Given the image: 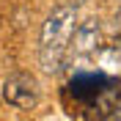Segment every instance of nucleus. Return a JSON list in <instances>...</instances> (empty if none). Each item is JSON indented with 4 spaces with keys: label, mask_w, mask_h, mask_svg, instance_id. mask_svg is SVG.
Returning a JSON list of instances; mask_svg holds the SVG:
<instances>
[{
    "label": "nucleus",
    "mask_w": 121,
    "mask_h": 121,
    "mask_svg": "<svg viewBox=\"0 0 121 121\" xmlns=\"http://www.w3.org/2000/svg\"><path fill=\"white\" fill-rule=\"evenodd\" d=\"M66 94L74 96L72 113L91 110L96 118H110L116 105L121 102V80L107 72H80L66 83Z\"/></svg>",
    "instance_id": "obj_1"
},
{
    "label": "nucleus",
    "mask_w": 121,
    "mask_h": 121,
    "mask_svg": "<svg viewBox=\"0 0 121 121\" xmlns=\"http://www.w3.org/2000/svg\"><path fill=\"white\" fill-rule=\"evenodd\" d=\"M77 3H88V0H74V6H77Z\"/></svg>",
    "instance_id": "obj_7"
},
{
    "label": "nucleus",
    "mask_w": 121,
    "mask_h": 121,
    "mask_svg": "<svg viewBox=\"0 0 121 121\" xmlns=\"http://www.w3.org/2000/svg\"><path fill=\"white\" fill-rule=\"evenodd\" d=\"M94 55L99 60V72H107V74H118L121 72V41L102 44Z\"/></svg>",
    "instance_id": "obj_5"
},
{
    "label": "nucleus",
    "mask_w": 121,
    "mask_h": 121,
    "mask_svg": "<svg viewBox=\"0 0 121 121\" xmlns=\"http://www.w3.org/2000/svg\"><path fill=\"white\" fill-rule=\"evenodd\" d=\"M118 30H121V11H118Z\"/></svg>",
    "instance_id": "obj_6"
},
{
    "label": "nucleus",
    "mask_w": 121,
    "mask_h": 121,
    "mask_svg": "<svg viewBox=\"0 0 121 121\" xmlns=\"http://www.w3.org/2000/svg\"><path fill=\"white\" fill-rule=\"evenodd\" d=\"M118 3H121V0H118Z\"/></svg>",
    "instance_id": "obj_8"
},
{
    "label": "nucleus",
    "mask_w": 121,
    "mask_h": 121,
    "mask_svg": "<svg viewBox=\"0 0 121 121\" xmlns=\"http://www.w3.org/2000/svg\"><path fill=\"white\" fill-rule=\"evenodd\" d=\"M74 28H77V11L69 3L52 8V14L47 17L44 28H41V63L47 72L60 69V60L69 50Z\"/></svg>",
    "instance_id": "obj_2"
},
{
    "label": "nucleus",
    "mask_w": 121,
    "mask_h": 121,
    "mask_svg": "<svg viewBox=\"0 0 121 121\" xmlns=\"http://www.w3.org/2000/svg\"><path fill=\"white\" fill-rule=\"evenodd\" d=\"M69 47L74 50V55H94L102 47V30H99L96 19H85L83 25H77L72 33Z\"/></svg>",
    "instance_id": "obj_4"
},
{
    "label": "nucleus",
    "mask_w": 121,
    "mask_h": 121,
    "mask_svg": "<svg viewBox=\"0 0 121 121\" xmlns=\"http://www.w3.org/2000/svg\"><path fill=\"white\" fill-rule=\"evenodd\" d=\"M3 96L17 110H33L39 105V83L28 72H14L3 83Z\"/></svg>",
    "instance_id": "obj_3"
}]
</instances>
